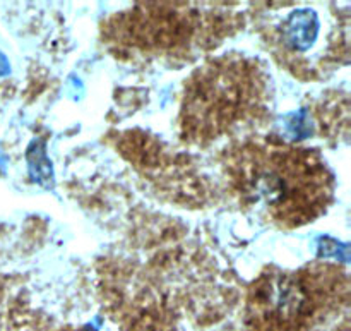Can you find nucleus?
<instances>
[{
	"label": "nucleus",
	"instance_id": "obj_2",
	"mask_svg": "<svg viewBox=\"0 0 351 331\" xmlns=\"http://www.w3.org/2000/svg\"><path fill=\"white\" fill-rule=\"evenodd\" d=\"M269 100V79L259 62L240 55L215 58L185 82L182 137L191 144L208 146L263 119Z\"/></svg>",
	"mask_w": 351,
	"mask_h": 331
},
{
	"label": "nucleus",
	"instance_id": "obj_4",
	"mask_svg": "<svg viewBox=\"0 0 351 331\" xmlns=\"http://www.w3.org/2000/svg\"><path fill=\"white\" fill-rule=\"evenodd\" d=\"M119 24L110 36L122 48H134L143 54H178L182 48H194L197 40L199 16L178 3H143Z\"/></svg>",
	"mask_w": 351,
	"mask_h": 331
},
{
	"label": "nucleus",
	"instance_id": "obj_5",
	"mask_svg": "<svg viewBox=\"0 0 351 331\" xmlns=\"http://www.w3.org/2000/svg\"><path fill=\"white\" fill-rule=\"evenodd\" d=\"M317 14L314 10H297L288 17L287 24H283V45L287 50L300 54L311 48L319 34Z\"/></svg>",
	"mask_w": 351,
	"mask_h": 331
},
{
	"label": "nucleus",
	"instance_id": "obj_1",
	"mask_svg": "<svg viewBox=\"0 0 351 331\" xmlns=\"http://www.w3.org/2000/svg\"><path fill=\"white\" fill-rule=\"evenodd\" d=\"M226 172L243 206L281 229L314 222L332 199L331 172L305 148L242 144L230 153Z\"/></svg>",
	"mask_w": 351,
	"mask_h": 331
},
{
	"label": "nucleus",
	"instance_id": "obj_3",
	"mask_svg": "<svg viewBox=\"0 0 351 331\" xmlns=\"http://www.w3.org/2000/svg\"><path fill=\"white\" fill-rule=\"evenodd\" d=\"M346 295V273L332 264L267 271L249 292V323L257 331H300L335 309Z\"/></svg>",
	"mask_w": 351,
	"mask_h": 331
}]
</instances>
